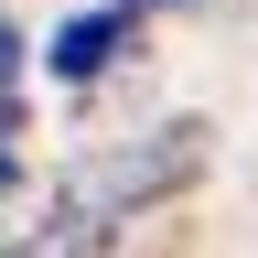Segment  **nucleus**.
<instances>
[{
    "mask_svg": "<svg viewBox=\"0 0 258 258\" xmlns=\"http://www.w3.org/2000/svg\"><path fill=\"white\" fill-rule=\"evenodd\" d=\"M194 172H205V129H194V118H172V129H151L140 151H118V161H97V172H76V205L118 226V215L161 205V194H183Z\"/></svg>",
    "mask_w": 258,
    "mask_h": 258,
    "instance_id": "obj_1",
    "label": "nucleus"
},
{
    "mask_svg": "<svg viewBox=\"0 0 258 258\" xmlns=\"http://www.w3.org/2000/svg\"><path fill=\"white\" fill-rule=\"evenodd\" d=\"M118 43H129V11H86V22H64L54 43H43V64H54L64 86H97L118 64Z\"/></svg>",
    "mask_w": 258,
    "mask_h": 258,
    "instance_id": "obj_2",
    "label": "nucleus"
},
{
    "mask_svg": "<svg viewBox=\"0 0 258 258\" xmlns=\"http://www.w3.org/2000/svg\"><path fill=\"white\" fill-rule=\"evenodd\" d=\"M11 76H22V32L0 22V86H11Z\"/></svg>",
    "mask_w": 258,
    "mask_h": 258,
    "instance_id": "obj_3",
    "label": "nucleus"
},
{
    "mask_svg": "<svg viewBox=\"0 0 258 258\" xmlns=\"http://www.w3.org/2000/svg\"><path fill=\"white\" fill-rule=\"evenodd\" d=\"M0 194H11V151H0Z\"/></svg>",
    "mask_w": 258,
    "mask_h": 258,
    "instance_id": "obj_4",
    "label": "nucleus"
}]
</instances>
